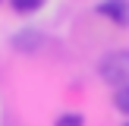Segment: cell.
<instances>
[{
  "label": "cell",
  "instance_id": "obj_3",
  "mask_svg": "<svg viewBox=\"0 0 129 126\" xmlns=\"http://www.w3.org/2000/svg\"><path fill=\"white\" fill-rule=\"evenodd\" d=\"M54 126H85V120H82V113L69 110V113H60V117L54 120Z\"/></svg>",
  "mask_w": 129,
  "mask_h": 126
},
{
  "label": "cell",
  "instance_id": "obj_5",
  "mask_svg": "<svg viewBox=\"0 0 129 126\" xmlns=\"http://www.w3.org/2000/svg\"><path fill=\"white\" fill-rule=\"evenodd\" d=\"M10 3H13L16 13H35V10H41L44 0H10Z\"/></svg>",
  "mask_w": 129,
  "mask_h": 126
},
{
  "label": "cell",
  "instance_id": "obj_2",
  "mask_svg": "<svg viewBox=\"0 0 129 126\" xmlns=\"http://www.w3.org/2000/svg\"><path fill=\"white\" fill-rule=\"evenodd\" d=\"M94 13L113 25H129V0H101L94 6Z\"/></svg>",
  "mask_w": 129,
  "mask_h": 126
},
{
  "label": "cell",
  "instance_id": "obj_6",
  "mask_svg": "<svg viewBox=\"0 0 129 126\" xmlns=\"http://www.w3.org/2000/svg\"><path fill=\"white\" fill-rule=\"evenodd\" d=\"M126 126H129V123H126Z\"/></svg>",
  "mask_w": 129,
  "mask_h": 126
},
{
  "label": "cell",
  "instance_id": "obj_4",
  "mask_svg": "<svg viewBox=\"0 0 129 126\" xmlns=\"http://www.w3.org/2000/svg\"><path fill=\"white\" fill-rule=\"evenodd\" d=\"M113 104H117L120 113H129V85H123V88L113 91Z\"/></svg>",
  "mask_w": 129,
  "mask_h": 126
},
{
  "label": "cell",
  "instance_id": "obj_1",
  "mask_svg": "<svg viewBox=\"0 0 129 126\" xmlns=\"http://www.w3.org/2000/svg\"><path fill=\"white\" fill-rule=\"evenodd\" d=\"M98 73H101V79H104L107 85H113V88L129 85V50H113V54H107L104 60L98 63Z\"/></svg>",
  "mask_w": 129,
  "mask_h": 126
}]
</instances>
